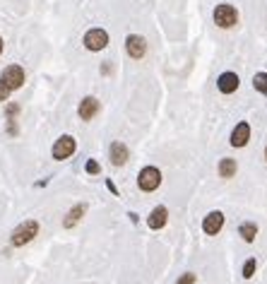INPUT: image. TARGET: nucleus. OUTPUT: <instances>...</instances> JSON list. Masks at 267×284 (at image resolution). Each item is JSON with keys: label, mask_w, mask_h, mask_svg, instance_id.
Instances as JSON below:
<instances>
[{"label": "nucleus", "mask_w": 267, "mask_h": 284, "mask_svg": "<svg viewBox=\"0 0 267 284\" xmlns=\"http://www.w3.org/2000/svg\"><path fill=\"white\" fill-rule=\"evenodd\" d=\"M214 24H217L219 29H231V27H236V24H238V12H236V7L229 5V2L217 5V7H214Z\"/></svg>", "instance_id": "obj_1"}, {"label": "nucleus", "mask_w": 267, "mask_h": 284, "mask_svg": "<svg viewBox=\"0 0 267 284\" xmlns=\"http://www.w3.org/2000/svg\"><path fill=\"white\" fill-rule=\"evenodd\" d=\"M0 82L10 89V92H15V89H19V87H24V82H27V75H24V68L22 65H17V63H12V65H7L5 70L0 72Z\"/></svg>", "instance_id": "obj_2"}, {"label": "nucleus", "mask_w": 267, "mask_h": 284, "mask_svg": "<svg viewBox=\"0 0 267 284\" xmlns=\"http://www.w3.org/2000/svg\"><path fill=\"white\" fill-rule=\"evenodd\" d=\"M82 44H84V48H87V51H92V53L104 51V48L109 46V32H106V29H101V27H94V29H89V32L84 34Z\"/></svg>", "instance_id": "obj_3"}, {"label": "nucleus", "mask_w": 267, "mask_h": 284, "mask_svg": "<svg viewBox=\"0 0 267 284\" xmlns=\"http://www.w3.org/2000/svg\"><path fill=\"white\" fill-rule=\"evenodd\" d=\"M36 234H39V224H36L34 219H27V221H22V224L12 231V238H10V241H12V246L19 248V246H27Z\"/></svg>", "instance_id": "obj_4"}, {"label": "nucleus", "mask_w": 267, "mask_h": 284, "mask_svg": "<svg viewBox=\"0 0 267 284\" xmlns=\"http://www.w3.org/2000/svg\"><path fill=\"white\" fill-rule=\"evenodd\" d=\"M137 186H140V190H144V193L157 190V188L161 186V171H159L157 166H144V169L140 171V176H137Z\"/></svg>", "instance_id": "obj_5"}, {"label": "nucleus", "mask_w": 267, "mask_h": 284, "mask_svg": "<svg viewBox=\"0 0 267 284\" xmlns=\"http://www.w3.org/2000/svg\"><path fill=\"white\" fill-rule=\"evenodd\" d=\"M75 149H77L75 138H72V135H61L58 140L53 142L51 154H53V159H56V161H63V159H70V157L75 154Z\"/></svg>", "instance_id": "obj_6"}, {"label": "nucleus", "mask_w": 267, "mask_h": 284, "mask_svg": "<svg viewBox=\"0 0 267 284\" xmlns=\"http://www.w3.org/2000/svg\"><path fill=\"white\" fill-rule=\"evenodd\" d=\"M101 111V104H99V99L96 96H84L82 101H79V106H77V113H79V118L82 121H92V118H96V113Z\"/></svg>", "instance_id": "obj_7"}, {"label": "nucleus", "mask_w": 267, "mask_h": 284, "mask_svg": "<svg viewBox=\"0 0 267 284\" xmlns=\"http://www.w3.org/2000/svg\"><path fill=\"white\" fill-rule=\"evenodd\" d=\"M126 51H128V56L135 58V61L144 58V53H147V41H144V36L130 34V36L126 39Z\"/></svg>", "instance_id": "obj_8"}, {"label": "nucleus", "mask_w": 267, "mask_h": 284, "mask_svg": "<svg viewBox=\"0 0 267 284\" xmlns=\"http://www.w3.org/2000/svg\"><path fill=\"white\" fill-rule=\"evenodd\" d=\"M238 84H241V79H238L236 72H221L219 79H217V87H219L221 94H234L238 89Z\"/></svg>", "instance_id": "obj_9"}, {"label": "nucleus", "mask_w": 267, "mask_h": 284, "mask_svg": "<svg viewBox=\"0 0 267 284\" xmlns=\"http://www.w3.org/2000/svg\"><path fill=\"white\" fill-rule=\"evenodd\" d=\"M109 157H111V164L113 166H123L128 159H130V149L123 144V142H113L109 147Z\"/></svg>", "instance_id": "obj_10"}, {"label": "nucleus", "mask_w": 267, "mask_h": 284, "mask_svg": "<svg viewBox=\"0 0 267 284\" xmlns=\"http://www.w3.org/2000/svg\"><path fill=\"white\" fill-rule=\"evenodd\" d=\"M221 226H224V214L219 212V210L209 212L207 217H204V221H202V229H204V234H209V236L219 234Z\"/></svg>", "instance_id": "obj_11"}, {"label": "nucleus", "mask_w": 267, "mask_h": 284, "mask_svg": "<svg viewBox=\"0 0 267 284\" xmlns=\"http://www.w3.org/2000/svg\"><path fill=\"white\" fill-rule=\"evenodd\" d=\"M251 140V126L248 123H238L234 130H231V144L234 147H246Z\"/></svg>", "instance_id": "obj_12"}, {"label": "nucleus", "mask_w": 267, "mask_h": 284, "mask_svg": "<svg viewBox=\"0 0 267 284\" xmlns=\"http://www.w3.org/2000/svg\"><path fill=\"white\" fill-rule=\"evenodd\" d=\"M166 221H169V210H166V207H154V210L149 212V217H147V226L154 229V231L161 229Z\"/></svg>", "instance_id": "obj_13"}, {"label": "nucleus", "mask_w": 267, "mask_h": 284, "mask_svg": "<svg viewBox=\"0 0 267 284\" xmlns=\"http://www.w3.org/2000/svg\"><path fill=\"white\" fill-rule=\"evenodd\" d=\"M87 212V205H75L70 212H67V217H65V221H63V226L65 229H70V226H75L79 219H82V214Z\"/></svg>", "instance_id": "obj_14"}, {"label": "nucleus", "mask_w": 267, "mask_h": 284, "mask_svg": "<svg viewBox=\"0 0 267 284\" xmlns=\"http://www.w3.org/2000/svg\"><path fill=\"white\" fill-rule=\"evenodd\" d=\"M236 169H238V166H236V159H229V157H226V159L219 161V176H221V178L236 176Z\"/></svg>", "instance_id": "obj_15"}, {"label": "nucleus", "mask_w": 267, "mask_h": 284, "mask_svg": "<svg viewBox=\"0 0 267 284\" xmlns=\"http://www.w3.org/2000/svg\"><path fill=\"white\" fill-rule=\"evenodd\" d=\"M238 234L243 236V241L253 243V241H255V236H258V226H255V224H251V221H246V224H241Z\"/></svg>", "instance_id": "obj_16"}, {"label": "nucleus", "mask_w": 267, "mask_h": 284, "mask_svg": "<svg viewBox=\"0 0 267 284\" xmlns=\"http://www.w3.org/2000/svg\"><path fill=\"white\" fill-rule=\"evenodd\" d=\"M253 87H255L260 94L267 96V72H258V75L253 77Z\"/></svg>", "instance_id": "obj_17"}, {"label": "nucleus", "mask_w": 267, "mask_h": 284, "mask_svg": "<svg viewBox=\"0 0 267 284\" xmlns=\"http://www.w3.org/2000/svg\"><path fill=\"white\" fill-rule=\"evenodd\" d=\"M255 268H258V263H255V258H251V260H246V265H243V277H246V280H251V277L255 275Z\"/></svg>", "instance_id": "obj_18"}, {"label": "nucleus", "mask_w": 267, "mask_h": 284, "mask_svg": "<svg viewBox=\"0 0 267 284\" xmlns=\"http://www.w3.org/2000/svg\"><path fill=\"white\" fill-rule=\"evenodd\" d=\"M17 113H19V104L10 101V104L5 106V121H10V118H17Z\"/></svg>", "instance_id": "obj_19"}, {"label": "nucleus", "mask_w": 267, "mask_h": 284, "mask_svg": "<svg viewBox=\"0 0 267 284\" xmlns=\"http://www.w3.org/2000/svg\"><path fill=\"white\" fill-rule=\"evenodd\" d=\"M84 171H87V174H92V176H96V174H101V166H99V161H96V159H89V161L84 164Z\"/></svg>", "instance_id": "obj_20"}, {"label": "nucleus", "mask_w": 267, "mask_h": 284, "mask_svg": "<svg viewBox=\"0 0 267 284\" xmlns=\"http://www.w3.org/2000/svg\"><path fill=\"white\" fill-rule=\"evenodd\" d=\"M195 282H198V277H195L193 272H186V275H183V277H181L176 284H195Z\"/></svg>", "instance_id": "obj_21"}, {"label": "nucleus", "mask_w": 267, "mask_h": 284, "mask_svg": "<svg viewBox=\"0 0 267 284\" xmlns=\"http://www.w3.org/2000/svg\"><path fill=\"white\" fill-rule=\"evenodd\" d=\"M10 94H12V92H10V89L0 82V104H2V101H7V99H10Z\"/></svg>", "instance_id": "obj_22"}, {"label": "nucleus", "mask_w": 267, "mask_h": 284, "mask_svg": "<svg viewBox=\"0 0 267 284\" xmlns=\"http://www.w3.org/2000/svg\"><path fill=\"white\" fill-rule=\"evenodd\" d=\"M106 186H109V190H111V193H113V195H118V188H116V186H113V181H106Z\"/></svg>", "instance_id": "obj_23"}, {"label": "nucleus", "mask_w": 267, "mask_h": 284, "mask_svg": "<svg viewBox=\"0 0 267 284\" xmlns=\"http://www.w3.org/2000/svg\"><path fill=\"white\" fill-rule=\"evenodd\" d=\"M101 72H104V75H109V72H111V65H109V63H104V65H101Z\"/></svg>", "instance_id": "obj_24"}, {"label": "nucleus", "mask_w": 267, "mask_h": 284, "mask_svg": "<svg viewBox=\"0 0 267 284\" xmlns=\"http://www.w3.org/2000/svg\"><path fill=\"white\" fill-rule=\"evenodd\" d=\"M2 48H5V41H2V36H0V53H2Z\"/></svg>", "instance_id": "obj_25"}, {"label": "nucleus", "mask_w": 267, "mask_h": 284, "mask_svg": "<svg viewBox=\"0 0 267 284\" xmlns=\"http://www.w3.org/2000/svg\"><path fill=\"white\" fill-rule=\"evenodd\" d=\"M265 159H267V147H265Z\"/></svg>", "instance_id": "obj_26"}]
</instances>
